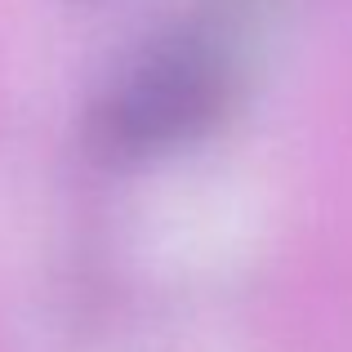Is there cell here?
<instances>
[{
	"label": "cell",
	"instance_id": "cell-1",
	"mask_svg": "<svg viewBox=\"0 0 352 352\" xmlns=\"http://www.w3.org/2000/svg\"><path fill=\"white\" fill-rule=\"evenodd\" d=\"M236 50L219 18L183 23L134 54L94 112L98 147L112 156H156L197 138L232 98Z\"/></svg>",
	"mask_w": 352,
	"mask_h": 352
}]
</instances>
